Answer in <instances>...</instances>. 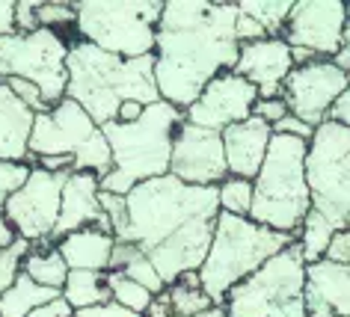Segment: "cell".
I'll use <instances>...</instances> for the list:
<instances>
[{"label": "cell", "mask_w": 350, "mask_h": 317, "mask_svg": "<svg viewBox=\"0 0 350 317\" xmlns=\"http://www.w3.org/2000/svg\"><path fill=\"white\" fill-rule=\"evenodd\" d=\"M125 225L116 240L146 252L166 288L187 273H199L220 217L217 187H193L163 175L137 184L125 196Z\"/></svg>", "instance_id": "obj_1"}, {"label": "cell", "mask_w": 350, "mask_h": 317, "mask_svg": "<svg viewBox=\"0 0 350 317\" xmlns=\"http://www.w3.org/2000/svg\"><path fill=\"white\" fill-rule=\"evenodd\" d=\"M241 57L238 3L166 0L154 48V81L161 101L187 110Z\"/></svg>", "instance_id": "obj_2"}, {"label": "cell", "mask_w": 350, "mask_h": 317, "mask_svg": "<svg viewBox=\"0 0 350 317\" xmlns=\"http://www.w3.org/2000/svg\"><path fill=\"white\" fill-rule=\"evenodd\" d=\"M66 98L77 101L90 116L104 128L107 122H116L119 107L125 101L139 104H157L154 81V54L122 59L116 54L90 45L77 39L68 51V95Z\"/></svg>", "instance_id": "obj_3"}, {"label": "cell", "mask_w": 350, "mask_h": 317, "mask_svg": "<svg viewBox=\"0 0 350 317\" xmlns=\"http://www.w3.org/2000/svg\"><path fill=\"white\" fill-rule=\"evenodd\" d=\"M309 143L297 137L273 134L265 166L256 175V199L250 219L282 234H297L312 210V190L306 175Z\"/></svg>", "instance_id": "obj_4"}, {"label": "cell", "mask_w": 350, "mask_h": 317, "mask_svg": "<svg viewBox=\"0 0 350 317\" xmlns=\"http://www.w3.org/2000/svg\"><path fill=\"white\" fill-rule=\"evenodd\" d=\"M291 243H297V234L273 232L267 225L252 223L250 217H232L220 210L211 249H208L205 264L199 267V281L205 294L214 299V305H223L234 285H241Z\"/></svg>", "instance_id": "obj_5"}, {"label": "cell", "mask_w": 350, "mask_h": 317, "mask_svg": "<svg viewBox=\"0 0 350 317\" xmlns=\"http://www.w3.org/2000/svg\"><path fill=\"white\" fill-rule=\"evenodd\" d=\"M181 125H185V110L172 107L170 101L148 104L143 116L131 125L107 122L101 130L113 152V172L134 187L170 175L172 139Z\"/></svg>", "instance_id": "obj_6"}, {"label": "cell", "mask_w": 350, "mask_h": 317, "mask_svg": "<svg viewBox=\"0 0 350 317\" xmlns=\"http://www.w3.org/2000/svg\"><path fill=\"white\" fill-rule=\"evenodd\" d=\"M77 36L122 59L152 57L157 48L161 0H83L75 3Z\"/></svg>", "instance_id": "obj_7"}, {"label": "cell", "mask_w": 350, "mask_h": 317, "mask_svg": "<svg viewBox=\"0 0 350 317\" xmlns=\"http://www.w3.org/2000/svg\"><path fill=\"white\" fill-rule=\"evenodd\" d=\"M39 157H72L75 172H95L98 178L113 169V152L101 125L72 98H63L57 107L36 116L30 161Z\"/></svg>", "instance_id": "obj_8"}, {"label": "cell", "mask_w": 350, "mask_h": 317, "mask_svg": "<svg viewBox=\"0 0 350 317\" xmlns=\"http://www.w3.org/2000/svg\"><path fill=\"white\" fill-rule=\"evenodd\" d=\"M229 317H306V258L300 243L273 255L226 297Z\"/></svg>", "instance_id": "obj_9"}, {"label": "cell", "mask_w": 350, "mask_h": 317, "mask_svg": "<svg viewBox=\"0 0 350 317\" xmlns=\"http://www.w3.org/2000/svg\"><path fill=\"white\" fill-rule=\"evenodd\" d=\"M306 175L312 210H318L336 232L350 228V128L338 122H323L314 128Z\"/></svg>", "instance_id": "obj_10"}, {"label": "cell", "mask_w": 350, "mask_h": 317, "mask_svg": "<svg viewBox=\"0 0 350 317\" xmlns=\"http://www.w3.org/2000/svg\"><path fill=\"white\" fill-rule=\"evenodd\" d=\"M68 51L72 45L45 27L6 36L0 39V81L21 77L36 83L48 107H57L68 95Z\"/></svg>", "instance_id": "obj_11"}, {"label": "cell", "mask_w": 350, "mask_h": 317, "mask_svg": "<svg viewBox=\"0 0 350 317\" xmlns=\"http://www.w3.org/2000/svg\"><path fill=\"white\" fill-rule=\"evenodd\" d=\"M68 175L72 172H48L33 166L24 187L15 190L3 205V217L15 228V234L30 243H48L54 237Z\"/></svg>", "instance_id": "obj_12"}, {"label": "cell", "mask_w": 350, "mask_h": 317, "mask_svg": "<svg viewBox=\"0 0 350 317\" xmlns=\"http://www.w3.org/2000/svg\"><path fill=\"white\" fill-rule=\"evenodd\" d=\"M347 83L350 74L341 72L332 59H312L306 66H294L282 86V98L297 119L321 128L323 122H329V110L345 95Z\"/></svg>", "instance_id": "obj_13"}, {"label": "cell", "mask_w": 350, "mask_h": 317, "mask_svg": "<svg viewBox=\"0 0 350 317\" xmlns=\"http://www.w3.org/2000/svg\"><path fill=\"white\" fill-rule=\"evenodd\" d=\"M347 27L345 0H297L282 39L291 48H303L318 59H332L341 51V36Z\"/></svg>", "instance_id": "obj_14"}, {"label": "cell", "mask_w": 350, "mask_h": 317, "mask_svg": "<svg viewBox=\"0 0 350 317\" xmlns=\"http://www.w3.org/2000/svg\"><path fill=\"white\" fill-rule=\"evenodd\" d=\"M170 175L185 184H193V187H220L229 178L223 134L190 125L185 119V125L175 130L172 139Z\"/></svg>", "instance_id": "obj_15"}, {"label": "cell", "mask_w": 350, "mask_h": 317, "mask_svg": "<svg viewBox=\"0 0 350 317\" xmlns=\"http://www.w3.org/2000/svg\"><path fill=\"white\" fill-rule=\"evenodd\" d=\"M258 98H261V92L256 83H250L247 77H241L238 72H223V74H217L202 89V95L185 110V119L190 125L223 134L226 128L250 119Z\"/></svg>", "instance_id": "obj_16"}, {"label": "cell", "mask_w": 350, "mask_h": 317, "mask_svg": "<svg viewBox=\"0 0 350 317\" xmlns=\"http://www.w3.org/2000/svg\"><path fill=\"white\" fill-rule=\"evenodd\" d=\"M234 72L258 86L261 98H279L288 74L294 72V54L291 45L279 36H267L258 42L241 45V57Z\"/></svg>", "instance_id": "obj_17"}, {"label": "cell", "mask_w": 350, "mask_h": 317, "mask_svg": "<svg viewBox=\"0 0 350 317\" xmlns=\"http://www.w3.org/2000/svg\"><path fill=\"white\" fill-rule=\"evenodd\" d=\"M90 225H98L101 232L113 234V225L101 208V178L95 172H72L63 187V208H59V223L51 243Z\"/></svg>", "instance_id": "obj_18"}, {"label": "cell", "mask_w": 350, "mask_h": 317, "mask_svg": "<svg viewBox=\"0 0 350 317\" xmlns=\"http://www.w3.org/2000/svg\"><path fill=\"white\" fill-rule=\"evenodd\" d=\"M306 317H350V267L327 258L306 264Z\"/></svg>", "instance_id": "obj_19"}, {"label": "cell", "mask_w": 350, "mask_h": 317, "mask_svg": "<svg viewBox=\"0 0 350 317\" xmlns=\"http://www.w3.org/2000/svg\"><path fill=\"white\" fill-rule=\"evenodd\" d=\"M270 139H273V128L265 119L250 116L238 122V125L223 130V148H226V163H229V175L234 178L256 181V175L265 166Z\"/></svg>", "instance_id": "obj_20"}, {"label": "cell", "mask_w": 350, "mask_h": 317, "mask_svg": "<svg viewBox=\"0 0 350 317\" xmlns=\"http://www.w3.org/2000/svg\"><path fill=\"white\" fill-rule=\"evenodd\" d=\"M36 113L0 81V161L27 163Z\"/></svg>", "instance_id": "obj_21"}, {"label": "cell", "mask_w": 350, "mask_h": 317, "mask_svg": "<svg viewBox=\"0 0 350 317\" xmlns=\"http://www.w3.org/2000/svg\"><path fill=\"white\" fill-rule=\"evenodd\" d=\"M59 255L66 258L68 270H92V273H110L113 249H116V234L101 232L98 225L81 228V232L66 234L57 240Z\"/></svg>", "instance_id": "obj_22"}, {"label": "cell", "mask_w": 350, "mask_h": 317, "mask_svg": "<svg viewBox=\"0 0 350 317\" xmlns=\"http://www.w3.org/2000/svg\"><path fill=\"white\" fill-rule=\"evenodd\" d=\"M59 297H63V290L36 285L30 276L21 273L18 281H15L6 294H0V317H30L33 312L51 305Z\"/></svg>", "instance_id": "obj_23"}, {"label": "cell", "mask_w": 350, "mask_h": 317, "mask_svg": "<svg viewBox=\"0 0 350 317\" xmlns=\"http://www.w3.org/2000/svg\"><path fill=\"white\" fill-rule=\"evenodd\" d=\"M24 276H30L36 285H45V288H54V290H63L66 288V279H68V264L66 258L59 255L57 243H33V249L27 252L24 258V267H21Z\"/></svg>", "instance_id": "obj_24"}, {"label": "cell", "mask_w": 350, "mask_h": 317, "mask_svg": "<svg viewBox=\"0 0 350 317\" xmlns=\"http://www.w3.org/2000/svg\"><path fill=\"white\" fill-rule=\"evenodd\" d=\"M63 299L72 305V312L95 308L110 303V285L107 273H92V270H72L63 288Z\"/></svg>", "instance_id": "obj_25"}, {"label": "cell", "mask_w": 350, "mask_h": 317, "mask_svg": "<svg viewBox=\"0 0 350 317\" xmlns=\"http://www.w3.org/2000/svg\"><path fill=\"white\" fill-rule=\"evenodd\" d=\"M110 273H122V276L139 281V285L148 288L154 297L166 290V281L161 279V273L154 270V264L148 261V255L139 252L137 246H131V243H119V240H116V249H113V261H110Z\"/></svg>", "instance_id": "obj_26"}, {"label": "cell", "mask_w": 350, "mask_h": 317, "mask_svg": "<svg viewBox=\"0 0 350 317\" xmlns=\"http://www.w3.org/2000/svg\"><path fill=\"white\" fill-rule=\"evenodd\" d=\"M166 294H170L175 317H196V314L208 312V308H214V299L205 294L202 281H199V273L181 276L175 285L166 288Z\"/></svg>", "instance_id": "obj_27"}, {"label": "cell", "mask_w": 350, "mask_h": 317, "mask_svg": "<svg viewBox=\"0 0 350 317\" xmlns=\"http://www.w3.org/2000/svg\"><path fill=\"white\" fill-rule=\"evenodd\" d=\"M291 10H294L291 0H241L238 3L241 15H247L250 21H256L267 36H279V39H282V30L288 24Z\"/></svg>", "instance_id": "obj_28"}, {"label": "cell", "mask_w": 350, "mask_h": 317, "mask_svg": "<svg viewBox=\"0 0 350 317\" xmlns=\"http://www.w3.org/2000/svg\"><path fill=\"white\" fill-rule=\"evenodd\" d=\"M332 234H336V228H332L318 210H309V217L303 219L300 232H297V243H300V252H303L306 264H314L327 255V246L332 240Z\"/></svg>", "instance_id": "obj_29"}, {"label": "cell", "mask_w": 350, "mask_h": 317, "mask_svg": "<svg viewBox=\"0 0 350 317\" xmlns=\"http://www.w3.org/2000/svg\"><path fill=\"white\" fill-rule=\"evenodd\" d=\"M107 285H110V299L119 303L122 308H131L137 314H146V308L152 305L154 294L148 288H143L139 281L122 276V273H107Z\"/></svg>", "instance_id": "obj_30"}, {"label": "cell", "mask_w": 350, "mask_h": 317, "mask_svg": "<svg viewBox=\"0 0 350 317\" xmlns=\"http://www.w3.org/2000/svg\"><path fill=\"white\" fill-rule=\"evenodd\" d=\"M217 196H220V210L232 217H250L252 210V199H256V184L247 178H234L229 175L220 187H217Z\"/></svg>", "instance_id": "obj_31"}, {"label": "cell", "mask_w": 350, "mask_h": 317, "mask_svg": "<svg viewBox=\"0 0 350 317\" xmlns=\"http://www.w3.org/2000/svg\"><path fill=\"white\" fill-rule=\"evenodd\" d=\"M30 249H33V243L24 240V237H15V243H10L6 249H0V294H6V290L18 281L24 258H27Z\"/></svg>", "instance_id": "obj_32"}, {"label": "cell", "mask_w": 350, "mask_h": 317, "mask_svg": "<svg viewBox=\"0 0 350 317\" xmlns=\"http://www.w3.org/2000/svg\"><path fill=\"white\" fill-rule=\"evenodd\" d=\"M30 163H12V161H0V217H3V205L10 202L15 190L24 187V181L30 178Z\"/></svg>", "instance_id": "obj_33"}, {"label": "cell", "mask_w": 350, "mask_h": 317, "mask_svg": "<svg viewBox=\"0 0 350 317\" xmlns=\"http://www.w3.org/2000/svg\"><path fill=\"white\" fill-rule=\"evenodd\" d=\"M10 89L18 95V98L27 104V107L36 113V116H42V113H48L51 107H48V101H45V95H42V89L36 83H30V81H21V77H12V81H3Z\"/></svg>", "instance_id": "obj_34"}, {"label": "cell", "mask_w": 350, "mask_h": 317, "mask_svg": "<svg viewBox=\"0 0 350 317\" xmlns=\"http://www.w3.org/2000/svg\"><path fill=\"white\" fill-rule=\"evenodd\" d=\"M288 101L279 95V98H258V104H256V110H252V116H258V119H265L270 128L273 125H279L285 116H288Z\"/></svg>", "instance_id": "obj_35"}, {"label": "cell", "mask_w": 350, "mask_h": 317, "mask_svg": "<svg viewBox=\"0 0 350 317\" xmlns=\"http://www.w3.org/2000/svg\"><path fill=\"white\" fill-rule=\"evenodd\" d=\"M323 258L332 261V264H345V267H350V228H341V232L332 234Z\"/></svg>", "instance_id": "obj_36"}, {"label": "cell", "mask_w": 350, "mask_h": 317, "mask_svg": "<svg viewBox=\"0 0 350 317\" xmlns=\"http://www.w3.org/2000/svg\"><path fill=\"white\" fill-rule=\"evenodd\" d=\"M273 134H285V137H297V139H306V143H312L314 128L306 125L303 119H297L294 113H288V116L279 122V125H273Z\"/></svg>", "instance_id": "obj_37"}, {"label": "cell", "mask_w": 350, "mask_h": 317, "mask_svg": "<svg viewBox=\"0 0 350 317\" xmlns=\"http://www.w3.org/2000/svg\"><path fill=\"white\" fill-rule=\"evenodd\" d=\"M75 317H146V314H137L131 308H122L119 303H104V305H95V308H83V312H75Z\"/></svg>", "instance_id": "obj_38"}, {"label": "cell", "mask_w": 350, "mask_h": 317, "mask_svg": "<svg viewBox=\"0 0 350 317\" xmlns=\"http://www.w3.org/2000/svg\"><path fill=\"white\" fill-rule=\"evenodd\" d=\"M15 21H18V33L39 30V3H33V0H21Z\"/></svg>", "instance_id": "obj_39"}, {"label": "cell", "mask_w": 350, "mask_h": 317, "mask_svg": "<svg viewBox=\"0 0 350 317\" xmlns=\"http://www.w3.org/2000/svg\"><path fill=\"white\" fill-rule=\"evenodd\" d=\"M15 15H18V3H12V0H0V39L15 36V33H18V21H15Z\"/></svg>", "instance_id": "obj_40"}, {"label": "cell", "mask_w": 350, "mask_h": 317, "mask_svg": "<svg viewBox=\"0 0 350 317\" xmlns=\"http://www.w3.org/2000/svg\"><path fill=\"white\" fill-rule=\"evenodd\" d=\"M329 122H338V125L350 128V83H347L345 95H341V98L336 101V107L329 110Z\"/></svg>", "instance_id": "obj_41"}, {"label": "cell", "mask_w": 350, "mask_h": 317, "mask_svg": "<svg viewBox=\"0 0 350 317\" xmlns=\"http://www.w3.org/2000/svg\"><path fill=\"white\" fill-rule=\"evenodd\" d=\"M146 317H175L172 303H170V294H166V290L152 299V305L146 308Z\"/></svg>", "instance_id": "obj_42"}, {"label": "cell", "mask_w": 350, "mask_h": 317, "mask_svg": "<svg viewBox=\"0 0 350 317\" xmlns=\"http://www.w3.org/2000/svg\"><path fill=\"white\" fill-rule=\"evenodd\" d=\"M30 317H75V312H72V305H68L66 299L59 297V299H54L51 305L39 308V312H33Z\"/></svg>", "instance_id": "obj_43"}, {"label": "cell", "mask_w": 350, "mask_h": 317, "mask_svg": "<svg viewBox=\"0 0 350 317\" xmlns=\"http://www.w3.org/2000/svg\"><path fill=\"white\" fill-rule=\"evenodd\" d=\"M146 113V104H139V101H125L119 107V116H116V122H122V125H131V122H137L139 116Z\"/></svg>", "instance_id": "obj_44"}, {"label": "cell", "mask_w": 350, "mask_h": 317, "mask_svg": "<svg viewBox=\"0 0 350 317\" xmlns=\"http://www.w3.org/2000/svg\"><path fill=\"white\" fill-rule=\"evenodd\" d=\"M15 237H18L15 234V228L6 223V217H0V249H6L10 243H15Z\"/></svg>", "instance_id": "obj_45"}, {"label": "cell", "mask_w": 350, "mask_h": 317, "mask_svg": "<svg viewBox=\"0 0 350 317\" xmlns=\"http://www.w3.org/2000/svg\"><path fill=\"white\" fill-rule=\"evenodd\" d=\"M196 317H229V312H226L223 305H214V308H208V312L202 314H196Z\"/></svg>", "instance_id": "obj_46"}, {"label": "cell", "mask_w": 350, "mask_h": 317, "mask_svg": "<svg viewBox=\"0 0 350 317\" xmlns=\"http://www.w3.org/2000/svg\"><path fill=\"white\" fill-rule=\"evenodd\" d=\"M341 51L350 54V18H347V27H345V36H341Z\"/></svg>", "instance_id": "obj_47"}, {"label": "cell", "mask_w": 350, "mask_h": 317, "mask_svg": "<svg viewBox=\"0 0 350 317\" xmlns=\"http://www.w3.org/2000/svg\"><path fill=\"white\" fill-rule=\"evenodd\" d=\"M347 18H350V3H347Z\"/></svg>", "instance_id": "obj_48"}]
</instances>
